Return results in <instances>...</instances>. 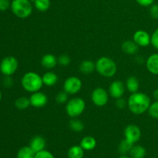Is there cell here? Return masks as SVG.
<instances>
[{"label":"cell","mask_w":158,"mask_h":158,"mask_svg":"<svg viewBox=\"0 0 158 158\" xmlns=\"http://www.w3.org/2000/svg\"><path fill=\"white\" fill-rule=\"evenodd\" d=\"M151 104V98L146 94L140 92L131 94L127 100L129 110L136 115H140L148 111Z\"/></svg>","instance_id":"cell-1"},{"label":"cell","mask_w":158,"mask_h":158,"mask_svg":"<svg viewBox=\"0 0 158 158\" xmlns=\"http://www.w3.org/2000/svg\"><path fill=\"white\" fill-rule=\"evenodd\" d=\"M21 85L25 90L32 94L40 91L43 87V79L36 73L27 72L22 77Z\"/></svg>","instance_id":"cell-2"},{"label":"cell","mask_w":158,"mask_h":158,"mask_svg":"<svg viewBox=\"0 0 158 158\" xmlns=\"http://www.w3.org/2000/svg\"><path fill=\"white\" fill-rule=\"evenodd\" d=\"M96 70L102 77L110 78L116 74L117 66L112 59L106 56L100 57L96 62Z\"/></svg>","instance_id":"cell-3"},{"label":"cell","mask_w":158,"mask_h":158,"mask_svg":"<svg viewBox=\"0 0 158 158\" xmlns=\"http://www.w3.org/2000/svg\"><path fill=\"white\" fill-rule=\"evenodd\" d=\"M10 9L16 17L26 19L32 12V2L30 0H12Z\"/></svg>","instance_id":"cell-4"},{"label":"cell","mask_w":158,"mask_h":158,"mask_svg":"<svg viewBox=\"0 0 158 158\" xmlns=\"http://www.w3.org/2000/svg\"><path fill=\"white\" fill-rule=\"evenodd\" d=\"M86 109V103L80 97H74L67 102L66 106V112L71 118H77L84 112Z\"/></svg>","instance_id":"cell-5"},{"label":"cell","mask_w":158,"mask_h":158,"mask_svg":"<svg viewBox=\"0 0 158 158\" xmlns=\"http://www.w3.org/2000/svg\"><path fill=\"white\" fill-rule=\"evenodd\" d=\"M19 67V62L15 57L6 56L0 62V71L5 76H12Z\"/></svg>","instance_id":"cell-6"},{"label":"cell","mask_w":158,"mask_h":158,"mask_svg":"<svg viewBox=\"0 0 158 158\" xmlns=\"http://www.w3.org/2000/svg\"><path fill=\"white\" fill-rule=\"evenodd\" d=\"M91 100L94 105L101 107L107 103L109 100V94L103 88L97 87L94 89L91 94Z\"/></svg>","instance_id":"cell-7"},{"label":"cell","mask_w":158,"mask_h":158,"mask_svg":"<svg viewBox=\"0 0 158 158\" xmlns=\"http://www.w3.org/2000/svg\"><path fill=\"white\" fill-rule=\"evenodd\" d=\"M82 81L77 77H69L63 83V90L68 94L73 95L80 91L82 88Z\"/></svg>","instance_id":"cell-8"},{"label":"cell","mask_w":158,"mask_h":158,"mask_svg":"<svg viewBox=\"0 0 158 158\" xmlns=\"http://www.w3.org/2000/svg\"><path fill=\"white\" fill-rule=\"evenodd\" d=\"M124 137L126 140L134 144L140 140L141 137V131L137 125L130 124L124 129Z\"/></svg>","instance_id":"cell-9"},{"label":"cell","mask_w":158,"mask_h":158,"mask_svg":"<svg viewBox=\"0 0 158 158\" xmlns=\"http://www.w3.org/2000/svg\"><path fill=\"white\" fill-rule=\"evenodd\" d=\"M30 104L33 107L41 108L46 106L48 103V97L43 93L37 91V92L32 93V95L29 97Z\"/></svg>","instance_id":"cell-10"},{"label":"cell","mask_w":158,"mask_h":158,"mask_svg":"<svg viewBox=\"0 0 158 158\" xmlns=\"http://www.w3.org/2000/svg\"><path fill=\"white\" fill-rule=\"evenodd\" d=\"M133 40L141 47H146L151 43V35L144 30H137L133 36Z\"/></svg>","instance_id":"cell-11"},{"label":"cell","mask_w":158,"mask_h":158,"mask_svg":"<svg viewBox=\"0 0 158 158\" xmlns=\"http://www.w3.org/2000/svg\"><path fill=\"white\" fill-rule=\"evenodd\" d=\"M125 85L120 80H115L109 87V94L114 99H118L123 97L125 92Z\"/></svg>","instance_id":"cell-12"},{"label":"cell","mask_w":158,"mask_h":158,"mask_svg":"<svg viewBox=\"0 0 158 158\" xmlns=\"http://www.w3.org/2000/svg\"><path fill=\"white\" fill-rule=\"evenodd\" d=\"M46 144V140L44 139V137L40 135L34 136L29 142V147L33 150L35 153L40 152L43 150H45Z\"/></svg>","instance_id":"cell-13"},{"label":"cell","mask_w":158,"mask_h":158,"mask_svg":"<svg viewBox=\"0 0 158 158\" xmlns=\"http://www.w3.org/2000/svg\"><path fill=\"white\" fill-rule=\"evenodd\" d=\"M147 69L151 73L158 76V53L151 54L146 61Z\"/></svg>","instance_id":"cell-14"},{"label":"cell","mask_w":158,"mask_h":158,"mask_svg":"<svg viewBox=\"0 0 158 158\" xmlns=\"http://www.w3.org/2000/svg\"><path fill=\"white\" fill-rule=\"evenodd\" d=\"M57 63H58L57 58L52 54H45L41 59V65L46 69H53Z\"/></svg>","instance_id":"cell-15"},{"label":"cell","mask_w":158,"mask_h":158,"mask_svg":"<svg viewBox=\"0 0 158 158\" xmlns=\"http://www.w3.org/2000/svg\"><path fill=\"white\" fill-rule=\"evenodd\" d=\"M122 50L128 55H134L139 50V46L134 40H126L121 46Z\"/></svg>","instance_id":"cell-16"},{"label":"cell","mask_w":158,"mask_h":158,"mask_svg":"<svg viewBox=\"0 0 158 158\" xmlns=\"http://www.w3.org/2000/svg\"><path fill=\"white\" fill-rule=\"evenodd\" d=\"M80 146L84 151H92L97 146V140L91 136H86L81 140Z\"/></svg>","instance_id":"cell-17"},{"label":"cell","mask_w":158,"mask_h":158,"mask_svg":"<svg viewBox=\"0 0 158 158\" xmlns=\"http://www.w3.org/2000/svg\"><path fill=\"white\" fill-rule=\"evenodd\" d=\"M42 79H43V85H46L47 86H53L57 83L59 78L58 76L55 73L49 71V72H46L42 77Z\"/></svg>","instance_id":"cell-18"},{"label":"cell","mask_w":158,"mask_h":158,"mask_svg":"<svg viewBox=\"0 0 158 158\" xmlns=\"http://www.w3.org/2000/svg\"><path fill=\"white\" fill-rule=\"evenodd\" d=\"M126 88L127 90L131 94L138 92V89L140 88V83L137 77H130L127 79L126 81Z\"/></svg>","instance_id":"cell-19"},{"label":"cell","mask_w":158,"mask_h":158,"mask_svg":"<svg viewBox=\"0 0 158 158\" xmlns=\"http://www.w3.org/2000/svg\"><path fill=\"white\" fill-rule=\"evenodd\" d=\"M79 69L82 73L88 75V74L92 73L96 69V63H94L91 60H84L80 63Z\"/></svg>","instance_id":"cell-20"},{"label":"cell","mask_w":158,"mask_h":158,"mask_svg":"<svg viewBox=\"0 0 158 158\" xmlns=\"http://www.w3.org/2000/svg\"><path fill=\"white\" fill-rule=\"evenodd\" d=\"M67 156L69 158H83L84 156V150L80 145H74L69 149Z\"/></svg>","instance_id":"cell-21"},{"label":"cell","mask_w":158,"mask_h":158,"mask_svg":"<svg viewBox=\"0 0 158 158\" xmlns=\"http://www.w3.org/2000/svg\"><path fill=\"white\" fill-rule=\"evenodd\" d=\"M131 158H143L146 156V149L141 145H134L130 151Z\"/></svg>","instance_id":"cell-22"},{"label":"cell","mask_w":158,"mask_h":158,"mask_svg":"<svg viewBox=\"0 0 158 158\" xmlns=\"http://www.w3.org/2000/svg\"><path fill=\"white\" fill-rule=\"evenodd\" d=\"M35 153L29 146L23 147L17 152V158H34Z\"/></svg>","instance_id":"cell-23"},{"label":"cell","mask_w":158,"mask_h":158,"mask_svg":"<svg viewBox=\"0 0 158 158\" xmlns=\"http://www.w3.org/2000/svg\"><path fill=\"white\" fill-rule=\"evenodd\" d=\"M30 100L29 98H27L26 97H20L16 99L15 101V106L18 110H26L30 106Z\"/></svg>","instance_id":"cell-24"},{"label":"cell","mask_w":158,"mask_h":158,"mask_svg":"<svg viewBox=\"0 0 158 158\" xmlns=\"http://www.w3.org/2000/svg\"><path fill=\"white\" fill-rule=\"evenodd\" d=\"M134 145V144L131 143L127 140L124 139V140H121L120 144H119V152L121 155H127V154H130V151H131V148Z\"/></svg>","instance_id":"cell-25"},{"label":"cell","mask_w":158,"mask_h":158,"mask_svg":"<svg viewBox=\"0 0 158 158\" xmlns=\"http://www.w3.org/2000/svg\"><path fill=\"white\" fill-rule=\"evenodd\" d=\"M33 3L35 9L42 12H46L50 7V0H35Z\"/></svg>","instance_id":"cell-26"},{"label":"cell","mask_w":158,"mask_h":158,"mask_svg":"<svg viewBox=\"0 0 158 158\" xmlns=\"http://www.w3.org/2000/svg\"><path fill=\"white\" fill-rule=\"evenodd\" d=\"M69 127L74 132H81L84 130V123L79 119L73 118L69 122Z\"/></svg>","instance_id":"cell-27"},{"label":"cell","mask_w":158,"mask_h":158,"mask_svg":"<svg viewBox=\"0 0 158 158\" xmlns=\"http://www.w3.org/2000/svg\"><path fill=\"white\" fill-rule=\"evenodd\" d=\"M150 116L154 119H158V100L152 103L148 109Z\"/></svg>","instance_id":"cell-28"},{"label":"cell","mask_w":158,"mask_h":158,"mask_svg":"<svg viewBox=\"0 0 158 158\" xmlns=\"http://www.w3.org/2000/svg\"><path fill=\"white\" fill-rule=\"evenodd\" d=\"M68 100V94L66 92L63 91H60L56 96V101L59 104H63L66 103Z\"/></svg>","instance_id":"cell-29"},{"label":"cell","mask_w":158,"mask_h":158,"mask_svg":"<svg viewBox=\"0 0 158 158\" xmlns=\"http://www.w3.org/2000/svg\"><path fill=\"white\" fill-rule=\"evenodd\" d=\"M57 61H58V64H60V66H67L70 64L71 59L68 55L63 54V55H61L57 58Z\"/></svg>","instance_id":"cell-30"},{"label":"cell","mask_w":158,"mask_h":158,"mask_svg":"<svg viewBox=\"0 0 158 158\" xmlns=\"http://www.w3.org/2000/svg\"><path fill=\"white\" fill-rule=\"evenodd\" d=\"M34 158H55L54 156L52 155V153L49 151H46V150H43V151H40V152L35 153V157Z\"/></svg>","instance_id":"cell-31"},{"label":"cell","mask_w":158,"mask_h":158,"mask_svg":"<svg viewBox=\"0 0 158 158\" xmlns=\"http://www.w3.org/2000/svg\"><path fill=\"white\" fill-rule=\"evenodd\" d=\"M150 15L154 19H158V4H153L150 8Z\"/></svg>","instance_id":"cell-32"},{"label":"cell","mask_w":158,"mask_h":158,"mask_svg":"<svg viewBox=\"0 0 158 158\" xmlns=\"http://www.w3.org/2000/svg\"><path fill=\"white\" fill-rule=\"evenodd\" d=\"M151 45L155 48L156 49H158V28L155 29L153 34L151 35Z\"/></svg>","instance_id":"cell-33"},{"label":"cell","mask_w":158,"mask_h":158,"mask_svg":"<svg viewBox=\"0 0 158 158\" xmlns=\"http://www.w3.org/2000/svg\"><path fill=\"white\" fill-rule=\"evenodd\" d=\"M115 105L118 109L122 110V109H124V108L126 107L127 105V102L123 98L120 97V98L116 99Z\"/></svg>","instance_id":"cell-34"},{"label":"cell","mask_w":158,"mask_h":158,"mask_svg":"<svg viewBox=\"0 0 158 158\" xmlns=\"http://www.w3.org/2000/svg\"><path fill=\"white\" fill-rule=\"evenodd\" d=\"M11 7V2L9 0H0V11L5 12Z\"/></svg>","instance_id":"cell-35"},{"label":"cell","mask_w":158,"mask_h":158,"mask_svg":"<svg viewBox=\"0 0 158 158\" xmlns=\"http://www.w3.org/2000/svg\"><path fill=\"white\" fill-rule=\"evenodd\" d=\"M136 2L140 6H143V7H148V6H151V5L154 4V0H136Z\"/></svg>","instance_id":"cell-36"},{"label":"cell","mask_w":158,"mask_h":158,"mask_svg":"<svg viewBox=\"0 0 158 158\" xmlns=\"http://www.w3.org/2000/svg\"><path fill=\"white\" fill-rule=\"evenodd\" d=\"M2 83L4 86H6V87H11L13 85V80H12L10 76H7V77H5Z\"/></svg>","instance_id":"cell-37"},{"label":"cell","mask_w":158,"mask_h":158,"mask_svg":"<svg viewBox=\"0 0 158 158\" xmlns=\"http://www.w3.org/2000/svg\"><path fill=\"white\" fill-rule=\"evenodd\" d=\"M153 97L155 99V100H158V89H155L153 93Z\"/></svg>","instance_id":"cell-38"},{"label":"cell","mask_w":158,"mask_h":158,"mask_svg":"<svg viewBox=\"0 0 158 158\" xmlns=\"http://www.w3.org/2000/svg\"><path fill=\"white\" fill-rule=\"evenodd\" d=\"M118 158H130V157H127V155H121L120 157H119Z\"/></svg>","instance_id":"cell-39"},{"label":"cell","mask_w":158,"mask_h":158,"mask_svg":"<svg viewBox=\"0 0 158 158\" xmlns=\"http://www.w3.org/2000/svg\"><path fill=\"white\" fill-rule=\"evenodd\" d=\"M1 100H2V93L1 91H0V102H1Z\"/></svg>","instance_id":"cell-40"},{"label":"cell","mask_w":158,"mask_h":158,"mask_svg":"<svg viewBox=\"0 0 158 158\" xmlns=\"http://www.w3.org/2000/svg\"><path fill=\"white\" fill-rule=\"evenodd\" d=\"M0 62H1V61H0Z\"/></svg>","instance_id":"cell-41"}]
</instances>
